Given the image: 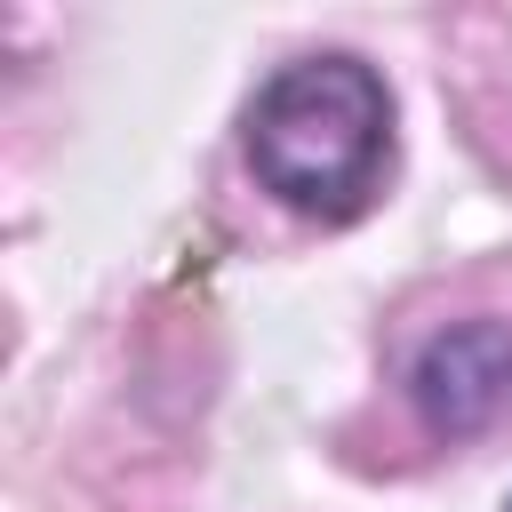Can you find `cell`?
Segmentation results:
<instances>
[{"label":"cell","instance_id":"obj_1","mask_svg":"<svg viewBox=\"0 0 512 512\" xmlns=\"http://www.w3.org/2000/svg\"><path fill=\"white\" fill-rule=\"evenodd\" d=\"M240 144L280 208L312 224H352L392 168V96L360 56H304L256 88Z\"/></svg>","mask_w":512,"mask_h":512},{"label":"cell","instance_id":"obj_2","mask_svg":"<svg viewBox=\"0 0 512 512\" xmlns=\"http://www.w3.org/2000/svg\"><path fill=\"white\" fill-rule=\"evenodd\" d=\"M416 408H424V424L448 432V440L496 424V416L512 408V336L488 328V320L432 336L424 360H416Z\"/></svg>","mask_w":512,"mask_h":512}]
</instances>
